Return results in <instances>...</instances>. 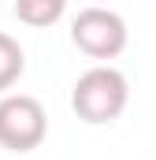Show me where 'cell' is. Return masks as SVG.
Returning <instances> with one entry per match:
<instances>
[{
    "label": "cell",
    "instance_id": "cell-2",
    "mask_svg": "<svg viewBox=\"0 0 156 160\" xmlns=\"http://www.w3.org/2000/svg\"><path fill=\"white\" fill-rule=\"evenodd\" d=\"M126 38H130V30H126L123 15L112 8H100V4L82 8L71 22V41L89 60H115L126 48Z\"/></svg>",
    "mask_w": 156,
    "mask_h": 160
},
{
    "label": "cell",
    "instance_id": "cell-1",
    "mask_svg": "<svg viewBox=\"0 0 156 160\" xmlns=\"http://www.w3.org/2000/svg\"><path fill=\"white\" fill-rule=\"evenodd\" d=\"M126 101H130V82L112 63H97V67L82 71L75 89H71V108L89 127L115 123L123 116V108H126Z\"/></svg>",
    "mask_w": 156,
    "mask_h": 160
},
{
    "label": "cell",
    "instance_id": "cell-4",
    "mask_svg": "<svg viewBox=\"0 0 156 160\" xmlns=\"http://www.w3.org/2000/svg\"><path fill=\"white\" fill-rule=\"evenodd\" d=\"M67 11V0H15V19L26 26H56Z\"/></svg>",
    "mask_w": 156,
    "mask_h": 160
},
{
    "label": "cell",
    "instance_id": "cell-3",
    "mask_svg": "<svg viewBox=\"0 0 156 160\" xmlns=\"http://www.w3.org/2000/svg\"><path fill=\"white\" fill-rule=\"evenodd\" d=\"M48 134V116L37 97L30 93H7L0 97V145L11 153L37 149Z\"/></svg>",
    "mask_w": 156,
    "mask_h": 160
},
{
    "label": "cell",
    "instance_id": "cell-5",
    "mask_svg": "<svg viewBox=\"0 0 156 160\" xmlns=\"http://www.w3.org/2000/svg\"><path fill=\"white\" fill-rule=\"evenodd\" d=\"M22 71H26V52H22V45L11 38V34L0 30V93L11 89L15 82L22 78Z\"/></svg>",
    "mask_w": 156,
    "mask_h": 160
}]
</instances>
